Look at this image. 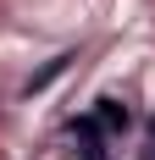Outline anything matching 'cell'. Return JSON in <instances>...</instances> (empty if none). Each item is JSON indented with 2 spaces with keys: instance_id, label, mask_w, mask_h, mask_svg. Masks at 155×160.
<instances>
[{
  "instance_id": "cell-1",
  "label": "cell",
  "mask_w": 155,
  "mask_h": 160,
  "mask_svg": "<svg viewBox=\"0 0 155 160\" xmlns=\"http://www.w3.org/2000/svg\"><path fill=\"white\" fill-rule=\"evenodd\" d=\"M89 122H94L100 132H105V138H122L133 116H127V105H122V99H100V105L89 111Z\"/></svg>"
},
{
  "instance_id": "cell-2",
  "label": "cell",
  "mask_w": 155,
  "mask_h": 160,
  "mask_svg": "<svg viewBox=\"0 0 155 160\" xmlns=\"http://www.w3.org/2000/svg\"><path fill=\"white\" fill-rule=\"evenodd\" d=\"M72 138H78V155H83V160H111V155H105V132L94 127L89 116L72 122Z\"/></svg>"
},
{
  "instance_id": "cell-3",
  "label": "cell",
  "mask_w": 155,
  "mask_h": 160,
  "mask_svg": "<svg viewBox=\"0 0 155 160\" xmlns=\"http://www.w3.org/2000/svg\"><path fill=\"white\" fill-rule=\"evenodd\" d=\"M150 160H155V122H150Z\"/></svg>"
}]
</instances>
